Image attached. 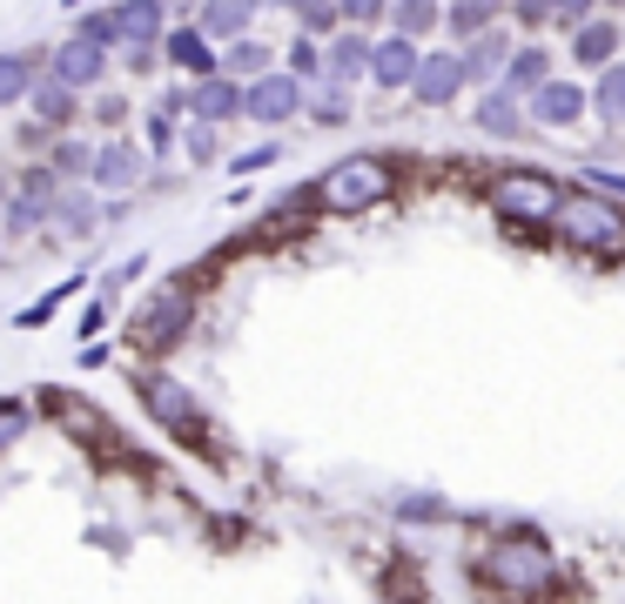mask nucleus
Masks as SVG:
<instances>
[{
	"mask_svg": "<svg viewBox=\"0 0 625 604\" xmlns=\"http://www.w3.org/2000/svg\"><path fill=\"white\" fill-rule=\"evenodd\" d=\"M471 578L498 597V604H544L559 591V551L538 531H504L471 557Z\"/></svg>",
	"mask_w": 625,
	"mask_h": 604,
	"instance_id": "1",
	"label": "nucleus"
},
{
	"mask_svg": "<svg viewBox=\"0 0 625 604\" xmlns=\"http://www.w3.org/2000/svg\"><path fill=\"white\" fill-rule=\"evenodd\" d=\"M135 396H142V410L162 423L182 451H195L203 464H222V436H216V423H209V410H203V396H195L182 377H169V370H135Z\"/></svg>",
	"mask_w": 625,
	"mask_h": 604,
	"instance_id": "2",
	"label": "nucleus"
},
{
	"mask_svg": "<svg viewBox=\"0 0 625 604\" xmlns=\"http://www.w3.org/2000/svg\"><path fill=\"white\" fill-rule=\"evenodd\" d=\"M552 235L565 242L572 256L592 262H625V201L592 195V188H565L552 209Z\"/></svg>",
	"mask_w": 625,
	"mask_h": 604,
	"instance_id": "3",
	"label": "nucleus"
},
{
	"mask_svg": "<svg viewBox=\"0 0 625 604\" xmlns=\"http://www.w3.org/2000/svg\"><path fill=\"white\" fill-rule=\"evenodd\" d=\"M390 188H397V169L364 148V155L330 161V169L309 182V209L317 215H370L377 201H390Z\"/></svg>",
	"mask_w": 625,
	"mask_h": 604,
	"instance_id": "4",
	"label": "nucleus"
},
{
	"mask_svg": "<svg viewBox=\"0 0 625 604\" xmlns=\"http://www.w3.org/2000/svg\"><path fill=\"white\" fill-rule=\"evenodd\" d=\"M559 195H565V182H559L552 169H498V175L485 182V209H491L504 229L538 235V229H552Z\"/></svg>",
	"mask_w": 625,
	"mask_h": 604,
	"instance_id": "5",
	"label": "nucleus"
},
{
	"mask_svg": "<svg viewBox=\"0 0 625 604\" xmlns=\"http://www.w3.org/2000/svg\"><path fill=\"white\" fill-rule=\"evenodd\" d=\"M195 316H203V303H195L188 275H175V282H162V289L142 296V309L128 316V343L142 356H169V349H182L195 336Z\"/></svg>",
	"mask_w": 625,
	"mask_h": 604,
	"instance_id": "6",
	"label": "nucleus"
},
{
	"mask_svg": "<svg viewBox=\"0 0 625 604\" xmlns=\"http://www.w3.org/2000/svg\"><path fill=\"white\" fill-rule=\"evenodd\" d=\"M34 410H41L68 443H82V451H95V457H128V436L114 430V417L101 410V403H88L82 390L48 383V390H34Z\"/></svg>",
	"mask_w": 625,
	"mask_h": 604,
	"instance_id": "7",
	"label": "nucleus"
},
{
	"mask_svg": "<svg viewBox=\"0 0 625 604\" xmlns=\"http://www.w3.org/2000/svg\"><path fill=\"white\" fill-rule=\"evenodd\" d=\"M303 114V81L290 67H269L256 81H243V121H262V128H283V121Z\"/></svg>",
	"mask_w": 625,
	"mask_h": 604,
	"instance_id": "8",
	"label": "nucleus"
},
{
	"mask_svg": "<svg viewBox=\"0 0 625 604\" xmlns=\"http://www.w3.org/2000/svg\"><path fill=\"white\" fill-rule=\"evenodd\" d=\"M142 175H148V155H142L128 135L95 141V161H88V188H95V195H135Z\"/></svg>",
	"mask_w": 625,
	"mask_h": 604,
	"instance_id": "9",
	"label": "nucleus"
},
{
	"mask_svg": "<svg viewBox=\"0 0 625 604\" xmlns=\"http://www.w3.org/2000/svg\"><path fill=\"white\" fill-rule=\"evenodd\" d=\"M54 195H61V182H54L48 169H27V175H21V188H8V201H0V229H8V235L48 229V215H54Z\"/></svg>",
	"mask_w": 625,
	"mask_h": 604,
	"instance_id": "10",
	"label": "nucleus"
},
{
	"mask_svg": "<svg viewBox=\"0 0 625 604\" xmlns=\"http://www.w3.org/2000/svg\"><path fill=\"white\" fill-rule=\"evenodd\" d=\"M48 74L61 81V88L88 95V88H101V81H108V48H101V40H82V34H68V40H54V54H48Z\"/></svg>",
	"mask_w": 625,
	"mask_h": 604,
	"instance_id": "11",
	"label": "nucleus"
},
{
	"mask_svg": "<svg viewBox=\"0 0 625 604\" xmlns=\"http://www.w3.org/2000/svg\"><path fill=\"white\" fill-rule=\"evenodd\" d=\"M585 108H592V95L578 88V81H538V88L525 95V121H538V128H578Z\"/></svg>",
	"mask_w": 625,
	"mask_h": 604,
	"instance_id": "12",
	"label": "nucleus"
},
{
	"mask_svg": "<svg viewBox=\"0 0 625 604\" xmlns=\"http://www.w3.org/2000/svg\"><path fill=\"white\" fill-rule=\"evenodd\" d=\"M162 67H182L188 81H203V74H222V48L195 21H182V27L162 34Z\"/></svg>",
	"mask_w": 625,
	"mask_h": 604,
	"instance_id": "13",
	"label": "nucleus"
},
{
	"mask_svg": "<svg viewBox=\"0 0 625 604\" xmlns=\"http://www.w3.org/2000/svg\"><path fill=\"white\" fill-rule=\"evenodd\" d=\"M417 108H451L457 95H464V67H457V54H417V74H410V88H404Z\"/></svg>",
	"mask_w": 625,
	"mask_h": 604,
	"instance_id": "14",
	"label": "nucleus"
},
{
	"mask_svg": "<svg viewBox=\"0 0 625 604\" xmlns=\"http://www.w3.org/2000/svg\"><path fill=\"white\" fill-rule=\"evenodd\" d=\"M188 121H209V128H229V121H243V81H229V74L188 81Z\"/></svg>",
	"mask_w": 625,
	"mask_h": 604,
	"instance_id": "15",
	"label": "nucleus"
},
{
	"mask_svg": "<svg viewBox=\"0 0 625 604\" xmlns=\"http://www.w3.org/2000/svg\"><path fill=\"white\" fill-rule=\"evenodd\" d=\"M417 40L404 34H377L370 40V81H377V95H404L410 88V74H417Z\"/></svg>",
	"mask_w": 625,
	"mask_h": 604,
	"instance_id": "16",
	"label": "nucleus"
},
{
	"mask_svg": "<svg viewBox=\"0 0 625 604\" xmlns=\"http://www.w3.org/2000/svg\"><path fill=\"white\" fill-rule=\"evenodd\" d=\"M370 40H377V34H364V27H336V34L323 40V74L343 81V88L370 81Z\"/></svg>",
	"mask_w": 625,
	"mask_h": 604,
	"instance_id": "17",
	"label": "nucleus"
},
{
	"mask_svg": "<svg viewBox=\"0 0 625 604\" xmlns=\"http://www.w3.org/2000/svg\"><path fill=\"white\" fill-rule=\"evenodd\" d=\"M27 108H34V128H48V135H61V128H74V121H82V95H74V88H61V81H54L48 67L34 74Z\"/></svg>",
	"mask_w": 625,
	"mask_h": 604,
	"instance_id": "18",
	"label": "nucleus"
},
{
	"mask_svg": "<svg viewBox=\"0 0 625 604\" xmlns=\"http://www.w3.org/2000/svg\"><path fill=\"white\" fill-rule=\"evenodd\" d=\"M504 61H512V40H504V27H485V34H471V40H464V54H457V67H464V88H471V81H478V88H485V81L498 88Z\"/></svg>",
	"mask_w": 625,
	"mask_h": 604,
	"instance_id": "19",
	"label": "nucleus"
},
{
	"mask_svg": "<svg viewBox=\"0 0 625 604\" xmlns=\"http://www.w3.org/2000/svg\"><path fill=\"white\" fill-rule=\"evenodd\" d=\"M95 222H101V195H95V188H82V182H61L48 229H54V235H68V242H82Z\"/></svg>",
	"mask_w": 625,
	"mask_h": 604,
	"instance_id": "20",
	"label": "nucleus"
},
{
	"mask_svg": "<svg viewBox=\"0 0 625 604\" xmlns=\"http://www.w3.org/2000/svg\"><path fill=\"white\" fill-rule=\"evenodd\" d=\"M471 121H478V135H491V141H518V135L531 128V121H525V101L504 95V88H485L478 108H471Z\"/></svg>",
	"mask_w": 625,
	"mask_h": 604,
	"instance_id": "21",
	"label": "nucleus"
},
{
	"mask_svg": "<svg viewBox=\"0 0 625 604\" xmlns=\"http://www.w3.org/2000/svg\"><path fill=\"white\" fill-rule=\"evenodd\" d=\"M195 27H203L216 48H229V40H249L256 0H203V8H195Z\"/></svg>",
	"mask_w": 625,
	"mask_h": 604,
	"instance_id": "22",
	"label": "nucleus"
},
{
	"mask_svg": "<svg viewBox=\"0 0 625 604\" xmlns=\"http://www.w3.org/2000/svg\"><path fill=\"white\" fill-rule=\"evenodd\" d=\"M618 40H625V27L605 21V14H592V21L572 27V61H578V67H612V61H618Z\"/></svg>",
	"mask_w": 625,
	"mask_h": 604,
	"instance_id": "23",
	"label": "nucleus"
},
{
	"mask_svg": "<svg viewBox=\"0 0 625 604\" xmlns=\"http://www.w3.org/2000/svg\"><path fill=\"white\" fill-rule=\"evenodd\" d=\"M538 81H552V54H544L538 40H525V48H512V61H504V74H498V88L525 101V95L538 88Z\"/></svg>",
	"mask_w": 625,
	"mask_h": 604,
	"instance_id": "24",
	"label": "nucleus"
},
{
	"mask_svg": "<svg viewBox=\"0 0 625 604\" xmlns=\"http://www.w3.org/2000/svg\"><path fill=\"white\" fill-rule=\"evenodd\" d=\"M303 114L309 121H317V128H343V121L350 114H357V101H350V88H343V81H309V88H303Z\"/></svg>",
	"mask_w": 625,
	"mask_h": 604,
	"instance_id": "25",
	"label": "nucleus"
},
{
	"mask_svg": "<svg viewBox=\"0 0 625 604\" xmlns=\"http://www.w3.org/2000/svg\"><path fill=\"white\" fill-rule=\"evenodd\" d=\"M383 21H390V34H404V40H417V48H424V34L444 21V8H438V0H390Z\"/></svg>",
	"mask_w": 625,
	"mask_h": 604,
	"instance_id": "26",
	"label": "nucleus"
},
{
	"mask_svg": "<svg viewBox=\"0 0 625 604\" xmlns=\"http://www.w3.org/2000/svg\"><path fill=\"white\" fill-rule=\"evenodd\" d=\"M498 14H504V0H451L444 27H451L457 40H471V34H485V27H498Z\"/></svg>",
	"mask_w": 625,
	"mask_h": 604,
	"instance_id": "27",
	"label": "nucleus"
},
{
	"mask_svg": "<svg viewBox=\"0 0 625 604\" xmlns=\"http://www.w3.org/2000/svg\"><path fill=\"white\" fill-rule=\"evenodd\" d=\"M269 67H277V54H269L256 34H249V40H229V48H222V74H229V81H256V74H269Z\"/></svg>",
	"mask_w": 625,
	"mask_h": 604,
	"instance_id": "28",
	"label": "nucleus"
},
{
	"mask_svg": "<svg viewBox=\"0 0 625 604\" xmlns=\"http://www.w3.org/2000/svg\"><path fill=\"white\" fill-rule=\"evenodd\" d=\"M585 95H592V114H599V121H612V128H618V121H625V61L599 67V81H592V88H585Z\"/></svg>",
	"mask_w": 625,
	"mask_h": 604,
	"instance_id": "29",
	"label": "nucleus"
},
{
	"mask_svg": "<svg viewBox=\"0 0 625 604\" xmlns=\"http://www.w3.org/2000/svg\"><path fill=\"white\" fill-rule=\"evenodd\" d=\"M88 161H95V148H88V141H68V135H61V141L48 148L41 169H48L54 182H88Z\"/></svg>",
	"mask_w": 625,
	"mask_h": 604,
	"instance_id": "30",
	"label": "nucleus"
},
{
	"mask_svg": "<svg viewBox=\"0 0 625 604\" xmlns=\"http://www.w3.org/2000/svg\"><path fill=\"white\" fill-rule=\"evenodd\" d=\"M82 282H88V275H74V282H54L48 296H34V303L14 316V330H41V322H54V316H61V303H68L74 289H82Z\"/></svg>",
	"mask_w": 625,
	"mask_h": 604,
	"instance_id": "31",
	"label": "nucleus"
},
{
	"mask_svg": "<svg viewBox=\"0 0 625 604\" xmlns=\"http://www.w3.org/2000/svg\"><path fill=\"white\" fill-rule=\"evenodd\" d=\"M34 54H0V108H14V101H27V88H34Z\"/></svg>",
	"mask_w": 625,
	"mask_h": 604,
	"instance_id": "32",
	"label": "nucleus"
},
{
	"mask_svg": "<svg viewBox=\"0 0 625 604\" xmlns=\"http://www.w3.org/2000/svg\"><path fill=\"white\" fill-rule=\"evenodd\" d=\"M330 14H336V27H364V34H377V21L390 14V0H330Z\"/></svg>",
	"mask_w": 625,
	"mask_h": 604,
	"instance_id": "33",
	"label": "nucleus"
},
{
	"mask_svg": "<svg viewBox=\"0 0 625 604\" xmlns=\"http://www.w3.org/2000/svg\"><path fill=\"white\" fill-rule=\"evenodd\" d=\"M290 74L303 81V88H309V81H323V40H317V34H296V48H290Z\"/></svg>",
	"mask_w": 625,
	"mask_h": 604,
	"instance_id": "34",
	"label": "nucleus"
},
{
	"mask_svg": "<svg viewBox=\"0 0 625 604\" xmlns=\"http://www.w3.org/2000/svg\"><path fill=\"white\" fill-rule=\"evenodd\" d=\"M283 161V141L269 135V141H256V148H243L236 161H229V175H262V169H277Z\"/></svg>",
	"mask_w": 625,
	"mask_h": 604,
	"instance_id": "35",
	"label": "nucleus"
},
{
	"mask_svg": "<svg viewBox=\"0 0 625 604\" xmlns=\"http://www.w3.org/2000/svg\"><path fill=\"white\" fill-rule=\"evenodd\" d=\"M216 148H222V128H209V121H188V161H216Z\"/></svg>",
	"mask_w": 625,
	"mask_h": 604,
	"instance_id": "36",
	"label": "nucleus"
},
{
	"mask_svg": "<svg viewBox=\"0 0 625 604\" xmlns=\"http://www.w3.org/2000/svg\"><path fill=\"white\" fill-rule=\"evenodd\" d=\"M512 21L518 27H552V0H512Z\"/></svg>",
	"mask_w": 625,
	"mask_h": 604,
	"instance_id": "37",
	"label": "nucleus"
},
{
	"mask_svg": "<svg viewBox=\"0 0 625 604\" xmlns=\"http://www.w3.org/2000/svg\"><path fill=\"white\" fill-rule=\"evenodd\" d=\"M21 430H27V403H0V451H8Z\"/></svg>",
	"mask_w": 625,
	"mask_h": 604,
	"instance_id": "38",
	"label": "nucleus"
},
{
	"mask_svg": "<svg viewBox=\"0 0 625 604\" xmlns=\"http://www.w3.org/2000/svg\"><path fill=\"white\" fill-rule=\"evenodd\" d=\"M592 8H599V0H552V21L559 27H578V21H592Z\"/></svg>",
	"mask_w": 625,
	"mask_h": 604,
	"instance_id": "39",
	"label": "nucleus"
},
{
	"mask_svg": "<svg viewBox=\"0 0 625 604\" xmlns=\"http://www.w3.org/2000/svg\"><path fill=\"white\" fill-rule=\"evenodd\" d=\"M585 188H592V195H612V201H618V195H625V175H618V169H585Z\"/></svg>",
	"mask_w": 625,
	"mask_h": 604,
	"instance_id": "40",
	"label": "nucleus"
},
{
	"mask_svg": "<svg viewBox=\"0 0 625 604\" xmlns=\"http://www.w3.org/2000/svg\"><path fill=\"white\" fill-rule=\"evenodd\" d=\"M195 8H203V0H155V14H162L169 27H182V21H195Z\"/></svg>",
	"mask_w": 625,
	"mask_h": 604,
	"instance_id": "41",
	"label": "nucleus"
},
{
	"mask_svg": "<svg viewBox=\"0 0 625 604\" xmlns=\"http://www.w3.org/2000/svg\"><path fill=\"white\" fill-rule=\"evenodd\" d=\"M101 322H108V296L95 289V296H88V309H82V336H101Z\"/></svg>",
	"mask_w": 625,
	"mask_h": 604,
	"instance_id": "42",
	"label": "nucleus"
},
{
	"mask_svg": "<svg viewBox=\"0 0 625 604\" xmlns=\"http://www.w3.org/2000/svg\"><path fill=\"white\" fill-rule=\"evenodd\" d=\"M397 517H410V523H424V517H431V523H438V517H444V504H438V497H410Z\"/></svg>",
	"mask_w": 625,
	"mask_h": 604,
	"instance_id": "43",
	"label": "nucleus"
},
{
	"mask_svg": "<svg viewBox=\"0 0 625 604\" xmlns=\"http://www.w3.org/2000/svg\"><path fill=\"white\" fill-rule=\"evenodd\" d=\"M95 121H108V128H114V121H128V101H122V95H101V108H95Z\"/></svg>",
	"mask_w": 625,
	"mask_h": 604,
	"instance_id": "44",
	"label": "nucleus"
},
{
	"mask_svg": "<svg viewBox=\"0 0 625 604\" xmlns=\"http://www.w3.org/2000/svg\"><path fill=\"white\" fill-rule=\"evenodd\" d=\"M155 61H162V48H128V74H155Z\"/></svg>",
	"mask_w": 625,
	"mask_h": 604,
	"instance_id": "45",
	"label": "nucleus"
},
{
	"mask_svg": "<svg viewBox=\"0 0 625 604\" xmlns=\"http://www.w3.org/2000/svg\"><path fill=\"white\" fill-rule=\"evenodd\" d=\"M108 362V343H82V370H101Z\"/></svg>",
	"mask_w": 625,
	"mask_h": 604,
	"instance_id": "46",
	"label": "nucleus"
},
{
	"mask_svg": "<svg viewBox=\"0 0 625 604\" xmlns=\"http://www.w3.org/2000/svg\"><path fill=\"white\" fill-rule=\"evenodd\" d=\"M256 8H262V0H256ZM269 8H309V0H269Z\"/></svg>",
	"mask_w": 625,
	"mask_h": 604,
	"instance_id": "47",
	"label": "nucleus"
},
{
	"mask_svg": "<svg viewBox=\"0 0 625 604\" xmlns=\"http://www.w3.org/2000/svg\"><path fill=\"white\" fill-rule=\"evenodd\" d=\"M68 8H82V0H68Z\"/></svg>",
	"mask_w": 625,
	"mask_h": 604,
	"instance_id": "48",
	"label": "nucleus"
}]
</instances>
